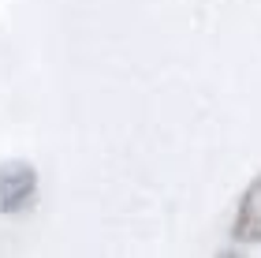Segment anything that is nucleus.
Wrapping results in <instances>:
<instances>
[{"label":"nucleus","mask_w":261,"mask_h":258,"mask_svg":"<svg viewBox=\"0 0 261 258\" xmlns=\"http://www.w3.org/2000/svg\"><path fill=\"white\" fill-rule=\"evenodd\" d=\"M38 198V169L30 161L0 165V214H22Z\"/></svg>","instance_id":"obj_1"},{"label":"nucleus","mask_w":261,"mask_h":258,"mask_svg":"<svg viewBox=\"0 0 261 258\" xmlns=\"http://www.w3.org/2000/svg\"><path fill=\"white\" fill-rule=\"evenodd\" d=\"M231 240L235 243H261V172L246 183L239 206H235Z\"/></svg>","instance_id":"obj_2"}]
</instances>
